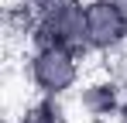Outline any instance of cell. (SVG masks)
<instances>
[{"mask_svg": "<svg viewBox=\"0 0 127 123\" xmlns=\"http://www.w3.org/2000/svg\"><path fill=\"white\" fill-rule=\"evenodd\" d=\"M86 58L72 48L34 41L21 58V72L34 96H52V99H72L76 89L86 82Z\"/></svg>", "mask_w": 127, "mask_h": 123, "instance_id": "cell-1", "label": "cell"}, {"mask_svg": "<svg viewBox=\"0 0 127 123\" xmlns=\"http://www.w3.org/2000/svg\"><path fill=\"white\" fill-rule=\"evenodd\" d=\"M34 41L62 44L89 55L86 41V0H48L34 7Z\"/></svg>", "mask_w": 127, "mask_h": 123, "instance_id": "cell-2", "label": "cell"}, {"mask_svg": "<svg viewBox=\"0 0 127 123\" xmlns=\"http://www.w3.org/2000/svg\"><path fill=\"white\" fill-rule=\"evenodd\" d=\"M86 41L96 58H113L127 48V14L113 0H86Z\"/></svg>", "mask_w": 127, "mask_h": 123, "instance_id": "cell-3", "label": "cell"}, {"mask_svg": "<svg viewBox=\"0 0 127 123\" xmlns=\"http://www.w3.org/2000/svg\"><path fill=\"white\" fill-rule=\"evenodd\" d=\"M120 99H124V82L113 72H100V75H86V82L72 96V106L86 123H110L120 113Z\"/></svg>", "mask_w": 127, "mask_h": 123, "instance_id": "cell-4", "label": "cell"}, {"mask_svg": "<svg viewBox=\"0 0 127 123\" xmlns=\"http://www.w3.org/2000/svg\"><path fill=\"white\" fill-rule=\"evenodd\" d=\"M7 123H72L69 99L34 96L31 102H24V106L14 113V116H7Z\"/></svg>", "mask_w": 127, "mask_h": 123, "instance_id": "cell-5", "label": "cell"}, {"mask_svg": "<svg viewBox=\"0 0 127 123\" xmlns=\"http://www.w3.org/2000/svg\"><path fill=\"white\" fill-rule=\"evenodd\" d=\"M117 123H127V85H124V99H120V113H117Z\"/></svg>", "mask_w": 127, "mask_h": 123, "instance_id": "cell-6", "label": "cell"}, {"mask_svg": "<svg viewBox=\"0 0 127 123\" xmlns=\"http://www.w3.org/2000/svg\"><path fill=\"white\" fill-rule=\"evenodd\" d=\"M113 3H117V7H120V10L127 14V0H113Z\"/></svg>", "mask_w": 127, "mask_h": 123, "instance_id": "cell-7", "label": "cell"}, {"mask_svg": "<svg viewBox=\"0 0 127 123\" xmlns=\"http://www.w3.org/2000/svg\"><path fill=\"white\" fill-rule=\"evenodd\" d=\"M31 3H48V0H31Z\"/></svg>", "mask_w": 127, "mask_h": 123, "instance_id": "cell-8", "label": "cell"}]
</instances>
